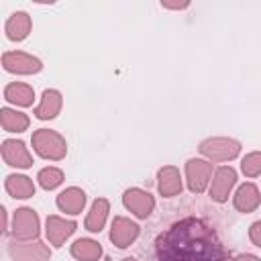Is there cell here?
I'll list each match as a JSON object with an SVG mask.
<instances>
[{"label":"cell","mask_w":261,"mask_h":261,"mask_svg":"<svg viewBox=\"0 0 261 261\" xmlns=\"http://www.w3.org/2000/svg\"><path fill=\"white\" fill-rule=\"evenodd\" d=\"M159 261H230L212 228L198 218H184L157 237Z\"/></svg>","instance_id":"6da1fadb"},{"label":"cell","mask_w":261,"mask_h":261,"mask_svg":"<svg viewBox=\"0 0 261 261\" xmlns=\"http://www.w3.org/2000/svg\"><path fill=\"white\" fill-rule=\"evenodd\" d=\"M33 147H35L37 155H41L45 159H53V161L63 159L67 153L65 139L59 133L49 130V128H39L33 133Z\"/></svg>","instance_id":"7a4b0ae2"},{"label":"cell","mask_w":261,"mask_h":261,"mask_svg":"<svg viewBox=\"0 0 261 261\" xmlns=\"http://www.w3.org/2000/svg\"><path fill=\"white\" fill-rule=\"evenodd\" d=\"M200 153L212 161H230L241 153V143L226 137H214L200 143Z\"/></svg>","instance_id":"3957f363"},{"label":"cell","mask_w":261,"mask_h":261,"mask_svg":"<svg viewBox=\"0 0 261 261\" xmlns=\"http://www.w3.org/2000/svg\"><path fill=\"white\" fill-rule=\"evenodd\" d=\"M12 234L16 241H33L39 237V216L33 208H18L14 212Z\"/></svg>","instance_id":"277c9868"},{"label":"cell","mask_w":261,"mask_h":261,"mask_svg":"<svg viewBox=\"0 0 261 261\" xmlns=\"http://www.w3.org/2000/svg\"><path fill=\"white\" fill-rule=\"evenodd\" d=\"M2 65H4L6 71H10V73H22V75L37 73L43 67L41 59L29 55V53H22V51H6L2 55Z\"/></svg>","instance_id":"5b68a950"},{"label":"cell","mask_w":261,"mask_h":261,"mask_svg":"<svg viewBox=\"0 0 261 261\" xmlns=\"http://www.w3.org/2000/svg\"><path fill=\"white\" fill-rule=\"evenodd\" d=\"M212 175V165L204 159H190L186 163V177H188V188L194 194H202L210 181Z\"/></svg>","instance_id":"8992f818"},{"label":"cell","mask_w":261,"mask_h":261,"mask_svg":"<svg viewBox=\"0 0 261 261\" xmlns=\"http://www.w3.org/2000/svg\"><path fill=\"white\" fill-rule=\"evenodd\" d=\"M8 253L12 257V261H49L51 251L47 245H43L41 241L35 243H10L8 245Z\"/></svg>","instance_id":"52a82bcc"},{"label":"cell","mask_w":261,"mask_h":261,"mask_svg":"<svg viewBox=\"0 0 261 261\" xmlns=\"http://www.w3.org/2000/svg\"><path fill=\"white\" fill-rule=\"evenodd\" d=\"M122 202H124V206H126L135 216H139V218H147V216L153 212V208H155L153 196L147 194V192H143V190H139V188L126 190L124 196H122Z\"/></svg>","instance_id":"ba28073f"},{"label":"cell","mask_w":261,"mask_h":261,"mask_svg":"<svg viewBox=\"0 0 261 261\" xmlns=\"http://www.w3.org/2000/svg\"><path fill=\"white\" fill-rule=\"evenodd\" d=\"M234 181H237V171L232 167L216 169V173L212 177V186H210V198L216 202H224L228 198Z\"/></svg>","instance_id":"9c48e42d"},{"label":"cell","mask_w":261,"mask_h":261,"mask_svg":"<svg viewBox=\"0 0 261 261\" xmlns=\"http://www.w3.org/2000/svg\"><path fill=\"white\" fill-rule=\"evenodd\" d=\"M137 237H139V226H137L135 222H130L128 218H122V216H116V218L112 220L110 241H112L116 247L124 249V247H128Z\"/></svg>","instance_id":"30bf717a"},{"label":"cell","mask_w":261,"mask_h":261,"mask_svg":"<svg viewBox=\"0 0 261 261\" xmlns=\"http://www.w3.org/2000/svg\"><path fill=\"white\" fill-rule=\"evenodd\" d=\"M2 157H4V161L8 163V165H12V167H22V169H27V167H31L33 165V157H31V153L27 151V147H24V143L22 141H4L2 143Z\"/></svg>","instance_id":"8fae6325"},{"label":"cell","mask_w":261,"mask_h":261,"mask_svg":"<svg viewBox=\"0 0 261 261\" xmlns=\"http://www.w3.org/2000/svg\"><path fill=\"white\" fill-rule=\"evenodd\" d=\"M73 230H75V222H73V220H65V218H61V216H49V218H47V228H45V232H47L49 243L55 245V247H59L67 237H71Z\"/></svg>","instance_id":"7c38bea8"},{"label":"cell","mask_w":261,"mask_h":261,"mask_svg":"<svg viewBox=\"0 0 261 261\" xmlns=\"http://www.w3.org/2000/svg\"><path fill=\"white\" fill-rule=\"evenodd\" d=\"M4 31H6V37L10 41H22V39H27L29 33H31V16L27 12H22V10L12 12L8 16V20H6Z\"/></svg>","instance_id":"4fadbf2b"},{"label":"cell","mask_w":261,"mask_h":261,"mask_svg":"<svg viewBox=\"0 0 261 261\" xmlns=\"http://www.w3.org/2000/svg\"><path fill=\"white\" fill-rule=\"evenodd\" d=\"M157 179H159V192H161V196L171 198V196H177L181 192V177H179V171L173 165L161 167L159 173H157Z\"/></svg>","instance_id":"5bb4252c"},{"label":"cell","mask_w":261,"mask_h":261,"mask_svg":"<svg viewBox=\"0 0 261 261\" xmlns=\"http://www.w3.org/2000/svg\"><path fill=\"white\" fill-rule=\"evenodd\" d=\"M259 200H261V196H259L257 186L255 184H243L234 194V208L239 212L247 214V212H253L259 206Z\"/></svg>","instance_id":"9a60e30c"},{"label":"cell","mask_w":261,"mask_h":261,"mask_svg":"<svg viewBox=\"0 0 261 261\" xmlns=\"http://www.w3.org/2000/svg\"><path fill=\"white\" fill-rule=\"evenodd\" d=\"M86 204V194L80 188H67L57 196V206L61 212L67 214H80Z\"/></svg>","instance_id":"2e32d148"},{"label":"cell","mask_w":261,"mask_h":261,"mask_svg":"<svg viewBox=\"0 0 261 261\" xmlns=\"http://www.w3.org/2000/svg\"><path fill=\"white\" fill-rule=\"evenodd\" d=\"M59 110H61V94L57 90H45L43 98H41V104L35 108L37 118H41V120L55 118L59 114Z\"/></svg>","instance_id":"e0dca14e"},{"label":"cell","mask_w":261,"mask_h":261,"mask_svg":"<svg viewBox=\"0 0 261 261\" xmlns=\"http://www.w3.org/2000/svg\"><path fill=\"white\" fill-rule=\"evenodd\" d=\"M6 192L12 196V198H18V200H24V198H31L35 194V184L31 177L27 175H8L6 177Z\"/></svg>","instance_id":"ac0fdd59"},{"label":"cell","mask_w":261,"mask_h":261,"mask_svg":"<svg viewBox=\"0 0 261 261\" xmlns=\"http://www.w3.org/2000/svg\"><path fill=\"white\" fill-rule=\"evenodd\" d=\"M108 210H110L108 200L98 198V200L92 204V208H90V212H88V216H86V228H88L90 232H100L102 226H104V222H106Z\"/></svg>","instance_id":"d6986e66"},{"label":"cell","mask_w":261,"mask_h":261,"mask_svg":"<svg viewBox=\"0 0 261 261\" xmlns=\"http://www.w3.org/2000/svg\"><path fill=\"white\" fill-rule=\"evenodd\" d=\"M4 98H6L8 102L16 104V106H31L33 100H35V92H33V88L27 86V84H16V82H12V84H8V86L4 88Z\"/></svg>","instance_id":"ffe728a7"},{"label":"cell","mask_w":261,"mask_h":261,"mask_svg":"<svg viewBox=\"0 0 261 261\" xmlns=\"http://www.w3.org/2000/svg\"><path fill=\"white\" fill-rule=\"evenodd\" d=\"M71 255L80 261H98L102 255V247L92 239H80L71 245Z\"/></svg>","instance_id":"44dd1931"},{"label":"cell","mask_w":261,"mask_h":261,"mask_svg":"<svg viewBox=\"0 0 261 261\" xmlns=\"http://www.w3.org/2000/svg\"><path fill=\"white\" fill-rule=\"evenodd\" d=\"M0 122H2V128L8 133H22L29 128V116L22 112L10 110V108H2Z\"/></svg>","instance_id":"7402d4cb"},{"label":"cell","mask_w":261,"mask_h":261,"mask_svg":"<svg viewBox=\"0 0 261 261\" xmlns=\"http://www.w3.org/2000/svg\"><path fill=\"white\" fill-rule=\"evenodd\" d=\"M39 184H41V188H45V190H55L61 181H63V171L61 169H57V167H45V169H41L39 171Z\"/></svg>","instance_id":"603a6c76"},{"label":"cell","mask_w":261,"mask_h":261,"mask_svg":"<svg viewBox=\"0 0 261 261\" xmlns=\"http://www.w3.org/2000/svg\"><path fill=\"white\" fill-rule=\"evenodd\" d=\"M241 169L245 175L249 177H255L261 173V151H255V153H249L245 155V159L241 161Z\"/></svg>","instance_id":"cb8c5ba5"},{"label":"cell","mask_w":261,"mask_h":261,"mask_svg":"<svg viewBox=\"0 0 261 261\" xmlns=\"http://www.w3.org/2000/svg\"><path fill=\"white\" fill-rule=\"evenodd\" d=\"M249 237H251V241H253L257 247H261V220H257V222L251 224V228H249Z\"/></svg>","instance_id":"d4e9b609"},{"label":"cell","mask_w":261,"mask_h":261,"mask_svg":"<svg viewBox=\"0 0 261 261\" xmlns=\"http://www.w3.org/2000/svg\"><path fill=\"white\" fill-rule=\"evenodd\" d=\"M232 261H261V259H257L255 255H247V253H245V255H237Z\"/></svg>","instance_id":"484cf974"},{"label":"cell","mask_w":261,"mask_h":261,"mask_svg":"<svg viewBox=\"0 0 261 261\" xmlns=\"http://www.w3.org/2000/svg\"><path fill=\"white\" fill-rule=\"evenodd\" d=\"M122 261H137V259H133V257H126V259H122Z\"/></svg>","instance_id":"4316f807"},{"label":"cell","mask_w":261,"mask_h":261,"mask_svg":"<svg viewBox=\"0 0 261 261\" xmlns=\"http://www.w3.org/2000/svg\"><path fill=\"white\" fill-rule=\"evenodd\" d=\"M104 261H112V259H104Z\"/></svg>","instance_id":"83f0119b"}]
</instances>
